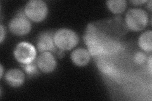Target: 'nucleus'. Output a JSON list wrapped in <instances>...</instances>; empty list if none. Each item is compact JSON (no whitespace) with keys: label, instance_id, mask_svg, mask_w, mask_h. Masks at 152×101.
Instances as JSON below:
<instances>
[{"label":"nucleus","instance_id":"nucleus-1","mask_svg":"<svg viewBox=\"0 0 152 101\" xmlns=\"http://www.w3.org/2000/svg\"><path fill=\"white\" fill-rule=\"evenodd\" d=\"M53 39L56 48L61 51H69L77 45L79 38L74 31L62 28L54 33Z\"/></svg>","mask_w":152,"mask_h":101},{"label":"nucleus","instance_id":"nucleus-2","mask_svg":"<svg viewBox=\"0 0 152 101\" xmlns=\"http://www.w3.org/2000/svg\"><path fill=\"white\" fill-rule=\"evenodd\" d=\"M125 22L131 31L139 32L146 27L148 22V15L141 8H131L126 14Z\"/></svg>","mask_w":152,"mask_h":101},{"label":"nucleus","instance_id":"nucleus-3","mask_svg":"<svg viewBox=\"0 0 152 101\" xmlns=\"http://www.w3.org/2000/svg\"><path fill=\"white\" fill-rule=\"evenodd\" d=\"M25 15L29 20L34 22L43 21L48 13L47 4L42 0H31L24 8Z\"/></svg>","mask_w":152,"mask_h":101},{"label":"nucleus","instance_id":"nucleus-4","mask_svg":"<svg viewBox=\"0 0 152 101\" xmlns=\"http://www.w3.org/2000/svg\"><path fill=\"white\" fill-rule=\"evenodd\" d=\"M37 51L35 47L31 43L21 42L16 46L13 51L15 58L21 65H27L34 61Z\"/></svg>","mask_w":152,"mask_h":101},{"label":"nucleus","instance_id":"nucleus-5","mask_svg":"<svg viewBox=\"0 0 152 101\" xmlns=\"http://www.w3.org/2000/svg\"><path fill=\"white\" fill-rule=\"evenodd\" d=\"M8 28L14 35L22 36L31 32L32 25L30 20L26 16L25 13H18L10 22Z\"/></svg>","mask_w":152,"mask_h":101},{"label":"nucleus","instance_id":"nucleus-6","mask_svg":"<svg viewBox=\"0 0 152 101\" xmlns=\"http://www.w3.org/2000/svg\"><path fill=\"white\" fill-rule=\"evenodd\" d=\"M36 64L38 68L45 73L53 72L56 66V61L51 52L46 51L41 52L37 57Z\"/></svg>","mask_w":152,"mask_h":101},{"label":"nucleus","instance_id":"nucleus-7","mask_svg":"<svg viewBox=\"0 0 152 101\" xmlns=\"http://www.w3.org/2000/svg\"><path fill=\"white\" fill-rule=\"evenodd\" d=\"M54 33L50 31L42 32L38 36L37 40V49L41 52L50 51L54 52L56 51V47L53 39Z\"/></svg>","mask_w":152,"mask_h":101},{"label":"nucleus","instance_id":"nucleus-8","mask_svg":"<svg viewBox=\"0 0 152 101\" xmlns=\"http://www.w3.org/2000/svg\"><path fill=\"white\" fill-rule=\"evenodd\" d=\"M5 80L7 83L14 88L19 87L24 83L25 74L19 69H11L7 71L5 73Z\"/></svg>","mask_w":152,"mask_h":101},{"label":"nucleus","instance_id":"nucleus-9","mask_svg":"<svg viewBox=\"0 0 152 101\" xmlns=\"http://www.w3.org/2000/svg\"><path fill=\"white\" fill-rule=\"evenodd\" d=\"M91 56L88 49L84 48H77L72 52L70 58L75 65L83 67L89 63Z\"/></svg>","mask_w":152,"mask_h":101},{"label":"nucleus","instance_id":"nucleus-10","mask_svg":"<svg viewBox=\"0 0 152 101\" xmlns=\"http://www.w3.org/2000/svg\"><path fill=\"white\" fill-rule=\"evenodd\" d=\"M121 48V44L119 42L106 36L103 40V53L102 56L115 54L119 51Z\"/></svg>","mask_w":152,"mask_h":101},{"label":"nucleus","instance_id":"nucleus-11","mask_svg":"<svg viewBox=\"0 0 152 101\" xmlns=\"http://www.w3.org/2000/svg\"><path fill=\"white\" fill-rule=\"evenodd\" d=\"M97 65L99 70L103 72L104 74L108 76H113L117 73L116 68L112 62L104 57H99V59L97 60Z\"/></svg>","mask_w":152,"mask_h":101},{"label":"nucleus","instance_id":"nucleus-12","mask_svg":"<svg viewBox=\"0 0 152 101\" xmlns=\"http://www.w3.org/2000/svg\"><path fill=\"white\" fill-rule=\"evenodd\" d=\"M138 46L140 49L147 52L152 51V32L145 31L140 36L138 39Z\"/></svg>","mask_w":152,"mask_h":101},{"label":"nucleus","instance_id":"nucleus-13","mask_svg":"<svg viewBox=\"0 0 152 101\" xmlns=\"http://www.w3.org/2000/svg\"><path fill=\"white\" fill-rule=\"evenodd\" d=\"M106 3L108 8L114 14L123 13L127 7V2L125 0H109Z\"/></svg>","mask_w":152,"mask_h":101},{"label":"nucleus","instance_id":"nucleus-14","mask_svg":"<svg viewBox=\"0 0 152 101\" xmlns=\"http://www.w3.org/2000/svg\"><path fill=\"white\" fill-rule=\"evenodd\" d=\"M22 68L26 73L29 75H34L38 73V67L37 66L36 62L33 61L29 64L22 65Z\"/></svg>","mask_w":152,"mask_h":101},{"label":"nucleus","instance_id":"nucleus-15","mask_svg":"<svg viewBox=\"0 0 152 101\" xmlns=\"http://www.w3.org/2000/svg\"><path fill=\"white\" fill-rule=\"evenodd\" d=\"M146 55L141 51H137L134 56V61L137 65L143 64L146 61Z\"/></svg>","mask_w":152,"mask_h":101},{"label":"nucleus","instance_id":"nucleus-16","mask_svg":"<svg viewBox=\"0 0 152 101\" xmlns=\"http://www.w3.org/2000/svg\"><path fill=\"white\" fill-rule=\"evenodd\" d=\"M6 36V31H5V28L3 27V25H0V42L2 43L4 41V37H5Z\"/></svg>","mask_w":152,"mask_h":101},{"label":"nucleus","instance_id":"nucleus-17","mask_svg":"<svg viewBox=\"0 0 152 101\" xmlns=\"http://www.w3.org/2000/svg\"><path fill=\"white\" fill-rule=\"evenodd\" d=\"M130 2L132 4H137V5H138V4H143V3H146L148 1H147L146 0H132V1H130Z\"/></svg>","mask_w":152,"mask_h":101},{"label":"nucleus","instance_id":"nucleus-18","mask_svg":"<svg viewBox=\"0 0 152 101\" xmlns=\"http://www.w3.org/2000/svg\"><path fill=\"white\" fill-rule=\"evenodd\" d=\"M148 66H149V70L150 73H151V56H150L148 59Z\"/></svg>","mask_w":152,"mask_h":101},{"label":"nucleus","instance_id":"nucleus-19","mask_svg":"<svg viewBox=\"0 0 152 101\" xmlns=\"http://www.w3.org/2000/svg\"><path fill=\"white\" fill-rule=\"evenodd\" d=\"M0 68H1V71H0V72H1V74H0V78H2L3 76V65H0Z\"/></svg>","mask_w":152,"mask_h":101},{"label":"nucleus","instance_id":"nucleus-20","mask_svg":"<svg viewBox=\"0 0 152 101\" xmlns=\"http://www.w3.org/2000/svg\"><path fill=\"white\" fill-rule=\"evenodd\" d=\"M149 4H148V7H149V9H151V1H149Z\"/></svg>","mask_w":152,"mask_h":101}]
</instances>
